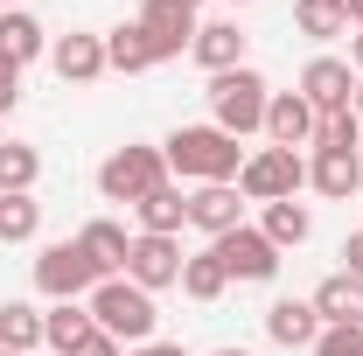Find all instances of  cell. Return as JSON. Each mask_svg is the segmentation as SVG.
<instances>
[{
    "label": "cell",
    "instance_id": "6da1fadb",
    "mask_svg": "<svg viewBox=\"0 0 363 356\" xmlns=\"http://www.w3.org/2000/svg\"><path fill=\"white\" fill-rule=\"evenodd\" d=\"M161 161H168V175H182V182H238L245 147H238L224 126H175V133L161 140Z\"/></svg>",
    "mask_w": 363,
    "mask_h": 356
},
{
    "label": "cell",
    "instance_id": "7a4b0ae2",
    "mask_svg": "<svg viewBox=\"0 0 363 356\" xmlns=\"http://www.w3.org/2000/svg\"><path fill=\"white\" fill-rule=\"evenodd\" d=\"M84 308H91V321H98L112 343H133V350L154 343V321H161V314H154V294L133 287V279H98Z\"/></svg>",
    "mask_w": 363,
    "mask_h": 356
},
{
    "label": "cell",
    "instance_id": "3957f363",
    "mask_svg": "<svg viewBox=\"0 0 363 356\" xmlns=\"http://www.w3.org/2000/svg\"><path fill=\"white\" fill-rule=\"evenodd\" d=\"M266 98L272 84L245 63V70H224V77H210V126H224L230 140L245 133H266Z\"/></svg>",
    "mask_w": 363,
    "mask_h": 356
},
{
    "label": "cell",
    "instance_id": "277c9868",
    "mask_svg": "<svg viewBox=\"0 0 363 356\" xmlns=\"http://www.w3.org/2000/svg\"><path fill=\"white\" fill-rule=\"evenodd\" d=\"M301 189H308V154H294V147H259L238 168V196L245 203H294Z\"/></svg>",
    "mask_w": 363,
    "mask_h": 356
},
{
    "label": "cell",
    "instance_id": "5b68a950",
    "mask_svg": "<svg viewBox=\"0 0 363 356\" xmlns=\"http://www.w3.org/2000/svg\"><path fill=\"white\" fill-rule=\"evenodd\" d=\"M161 182H168L161 147H112L105 168H98V196H105V203H140V196L161 189Z\"/></svg>",
    "mask_w": 363,
    "mask_h": 356
},
{
    "label": "cell",
    "instance_id": "8992f818",
    "mask_svg": "<svg viewBox=\"0 0 363 356\" xmlns=\"http://www.w3.org/2000/svg\"><path fill=\"white\" fill-rule=\"evenodd\" d=\"M35 287H43V301H91L98 266L84 259L77 238H63V245H43V259H35Z\"/></svg>",
    "mask_w": 363,
    "mask_h": 356
},
{
    "label": "cell",
    "instance_id": "52a82bcc",
    "mask_svg": "<svg viewBox=\"0 0 363 356\" xmlns=\"http://www.w3.org/2000/svg\"><path fill=\"white\" fill-rule=\"evenodd\" d=\"M210 252L224 259L230 279H252V287H266L272 272H279V245H272L259 223H238V230H224V238H210Z\"/></svg>",
    "mask_w": 363,
    "mask_h": 356
},
{
    "label": "cell",
    "instance_id": "ba28073f",
    "mask_svg": "<svg viewBox=\"0 0 363 356\" xmlns=\"http://www.w3.org/2000/svg\"><path fill=\"white\" fill-rule=\"evenodd\" d=\"M196 7H182V0H140V35L154 49V63H175L182 49L196 43Z\"/></svg>",
    "mask_w": 363,
    "mask_h": 356
},
{
    "label": "cell",
    "instance_id": "9c48e42d",
    "mask_svg": "<svg viewBox=\"0 0 363 356\" xmlns=\"http://www.w3.org/2000/svg\"><path fill=\"white\" fill-rule=\"evenodd\" d=\"M126 279H133V287H147V294H161V287H182V245H175V238H147V230H133Z\"/></svg>",
    "mask_w": 363,
    "mask_h": 356
},
{
    "label": "cell",
    "instance_id": "30bf717a",
    "mask_svg": "<svg viewBox=\"0 0 363 356\" xmlns=\"http://www.w3.org/2000/svg\"><path fill=\"white\" fill-rule=\"evenodd\" d=\"M301 98H308L315 112H350V98H357L350 56H315V63L301 70Z\"/></svg>",
    "mask_w": 363,
    "mask_h": 356
},
{
    "label": "cell",
    "instance_id": "8fae6325",
    "mask_svg": "<svg viewBox=\"0 0 363 356\" xmlns=\"http://www.w3.org/2000/svg\"><path fill=\"white\" fill-rule=\"evenodd\" d=\"M189 223L210 230V238L238 230V223H245V196H238V182H196V196H189Z\"/></svg>",
    "mask_w": 363,
    "mask_h": 356
},
{
    "label": "cell",
    "instance_id": "7c38bea8",
    "mask_svg": "<svg viewBox=\"0 0 363 356\" xmlns=\"http://www.w3.org/2000/svg\"><path fill=\"white\" fill-rule=\"evenodd\" d=\"M43 343H49L56 356H84L91 343H98L91 308H84V301H49V314H43Z\"/></svg>",
    "mask_w": 363,
    "mask_h": 356
},
{
    "label": "cell",
    "instance_id": "4fadbf2b",
    "mask_svg": "<svg viewBox=\"0 0 363 356\" xmlns=\"http://www.w3.org/2000/svg\"><path fill=\"white\" fill-rule=\"evenodd\" d=\"M266 140L301 154V147L315 140V105H308L301 91H272V98H266Z\"/></svg>",
    "mask_w": 363,
    "mask_h": 356
},
{
    "label": "cell",
    "instance_id": "5bb4252c",
    "mask_svg": "<svg viewBox=\"0 0 363 356\" xmlns=\"http://www.w3.org/2000/svg\"><path fill=\"white\" fill-rule=\"evenodd\" d=\"M189 56H196L210 77L245 70V28H238V21H203V28H196V43H189Z\"/></svg>",
    "mask_w": 363,
    "mask_h": 356
},
{
    "label": "cell",
    "instance_id": "9a60e30c",
    "mask_svg": "<svg viewBox=\"0 0 363 356\" xmlns=\"http://www.w3.org/2000/svg\"><path fill=\"white\" fill-rule=\"evenodd\" d=\"M49 63H56L63 84H98L105 77V35H56Z\"/></svg>",
    "mask_w": 363,
    "mask_h": 356
},
{
    "label": "cell",
    "instance_id": "2e32d148",
    "mask_svg": "<svg viewBox=\"0 0 363 356\" xmlns=\"http://www.w3.org/2000/svg\"><path fill=\"white\" fill-rule=\"evenodd\" d=\"M315 314H321V328H363V279L357 272H328L315 287Z\"/></svg>",
    "mask_w": 363,
    "mask_h": 356
},
{
    "label": "cell",
    "instance_id": "e0dca14e",
    "mask_svg": "<svg viewBox=\"0 0 363 356\" xmlns=\"http://www.w3.org/2000/svg\"><path fill=\"white\" fill-rule=\"evenodd\" d=\"M77 245H84V259L98 266V279H126V252H133V238H126L112 217H91L84 230H77Z\"/></svg>",
    "mask_w": 363,
    "mask_h": 356
},
{
    "label": "cell",
    "instance_id": "ac0fdd59",
    "mask_svg": "<svg viewBox=\"0 0 363 356\" xmlns=\"http://www.w3.org/2000/svg\"><path fill=\"white\" fill-rule=\"evenodd\" d=\"M133 217H140V230H147V238H175L182 223H189V196H182V182L168 175L161 189H147V196L133 203Z\"/></svg>",
    "mask_w": 363,
    "mask_h": 356
},
{
    "label": "cell",
    "instance_id": "d6986e66",
    "mask_svg": "<svg viewBox=\"0 0 363 356\" xmlns=\"http://www.w3.org/2000/svg\"><path fill=\"white\" fill-rule=\"evenodd\" d=\"M266 335L279 343V350H315V335H321L315 301H272L266 308Z\"/></svg>",
    "mask_w": 363,
    "mask_h": 356
},
{
    "label": "cell",
    "instance_id": "ffe728a7",
    "mask_svg": "<svg viewBox=\"0 0 363 356\" xmlns=\"http://www.w3.org/2000/svg\"><path fill=\"white\" fill-rule=\"evenodd\" d=\"M308 189L328 196V203H350L363 189V161L357 154H308Z\"/></svg>",
    "mask_w": 363,
    "mask_h": 356
},
{
    "label": "cell",
    "instance_id": "44dd1931",
    "mask_svg": "<svg viewBox=\"0 0 363 356\" xmlns=\"http://www.w3.org/2000/svg\"><path fill=\"white\" fill-rule=\"evenodd\" d=\"M0 56L7 63H35V56H49V35H43V21L28 14V7H0Z\"/></svg>",
    "mask_w": 363,
    "mask_h": 356
},
{
    "label": "cell",
    "instance_id": "7402d4cb",
    "mask_svg": "<svg viewBox=\"0 0 363 356\" xmlns=\"http://www.w3.org/2000/svg\"><path fill=\"white\" fill-rule=\"evenodd\" d=\"M0 350H7V356H35V350H43V308L0 301Z\"/></svg>",
    "mask_w": 363,
    "mask_h": 356
},
{
    "label": "cell",
    "instance_id": "603a6c76",
    "mask_svg": "<svg viewBox=\"0 0 363 356\" xmlns=\"http://www.w3.org/2000/svg\"><path fill=\"white\" fill-rule=\"evenodd\" d=\"M43 175V154L28 140H0V196H28Z\"/></svg>",
    "mask_w": 363,
    "mask_h": 356
},
{
    "label": "cell",
    "instance_id": "cb8c5ba5",
    "mask_svg": "<svg viewBox=\"0 0 363 356\" xmlns=\"http://www.w3.org/2000/svg\"><path fill=\"white\" fill-rule=\"evenodd\" d=\"M294 28L315 43H335V35H350V7L342 0H294Z\"/></svg>",
    "mask_w": 363,
    "mask_h": 356
},
{
    "label": "cell",
    "instance_id": "d4e9b609",
    "mask_svg": "<svg viewBox=\"0 0 363 356\" xmlns=\"http://www.w3.org/2000/svg\"><path fill=\"white\" fill-rule=\"evenodd\" d=\"M259 230H266L279 252H294V245H308V230H315V217H308V203H266V217H259Z\"/></svg>",
    "mask_w": 363,
    "mask_h": 356
},
{
    "label": "cell",
    "instance_id": "484cf974",
    "mask_svg": "<svg viewBox=\"0 0 363 356\" xmlns=\"http://www.w3.org/2000/svg\"><path fill=\"white\" fill-rule=\"evenodd\" d=\"M315 154H357L363 147V119L357 112H315Z\"/></svg>",
    "mask_w": 363,
    "mask_h": 356
},
{
    "label": "cell",
    "instance_id": "4316f807",
    "mask_svg": "<svg viewBox=\"0 0 363 356\" xmlns=\"http://www.w3.org/2000/svg\"><path fill=\"white\" fill-rule=\"evenodd\" d=\"M105 70H154V49H147V35H140V21H126V28H112L105 35Z\"/></svg>",
    "mask_w": 363,
    "mask_h": 356
},
{
    "label": "cell",
    "instance_id": "83f0119b",
    "mask_svg": "<svg viewBox=\"0 0 363 356\" xmlns=\"http://www.w3.org/2000/svg\"><path fill=\"white\" fill-rule=\"evenodd\" d=\"M35 230H43L35 196H0V245H35Z\"/></svg>",
    "mask_w": 363,
    "mask_h": 356
},
{
    "label": "cell",
    "instance_id": "f1b7e54d",
    "mask_svg": "<svg viewBox=\"0 0 363 356\" xmlns=\"http://www.w3.org/2000/svg\"><path fill=\"white\" fill-rule=\"evenodd\" d=\"M224 287H230V272H224V259H217V252L182 259V294H189V301H217Z\"/></svg>",
    "mask_w": 363,
    "mask_h": 356
},
{
    "label": "cell",
    "instance_id": "f546056e",
    "mask_svg": "<svg viewBox=\"0 0 363 356\" xmlns=\"http://www.w3.org/2000/svg\"><path fill=\"white\" fill-rule=\"evenodd\" d=\"M315 356H363V328H321Z\"/></svg>",
    "mask_w": 363,
    "mask_h": 356
},
{
    "label": "cell",
    "instance_id": "4dcf8cb0",
    "mask_svg": "<svg viewBox=\"0 0 363 356\" xmlns=\"http://www.w3.org/2000/svg\"><path fill=\"white\" fill-rule=\"evenodd\" d=\"M14 98H21V63H7V56H0V119L14 112Z\"/></svg>",
    "mask_w": 363,
    "mask_h": 356
},
{
    "label": "cell",
    "instance_id": "1f68e13d",
    "mask_svg": "<svg viewBox=\"0 0 363 356\" xmlns=\"http://www.w3.org/2000/svg\"><path fill=\"white\" fill-rule=\"evenodd\" d=\"M342 272H357V279H363V230H357V238H342Z\"/></svg>",
    "mask_w": 363,
    "mask_h": 356
},
{
    "label": "cell",
    "instance_id": "d6a6232c",
    "mask_svg": "<svg viewBox=\"0 0 363 356\" xmlns=\"http://www.w3.org/2000/svg\"><path fill=\"white\" fill-rule=\"evenodd\" d=\"M133 356H189V350H182V343H140Z\"/></svg>",
    "mask_w": 363,
    "mask_h": 356
},
{
    "label": "cell",
    "instance_id": "836d02e7",
    "mask_svg": "<svg viewBox=\"0 0 363 356\" xmlns=\"http://www.w3.org/2000/svg\"><path fill=\"white\" fill-rule=\"evenodd\" d=\"M84 356H119V343H112V335H105V328H98V343H91Z\"/></svg>",
    "mask_w": 363,
    "mask_h": 356
},
{
    "label": "cell",
    "instance_id": "e575fe53",
    "mask_svg": "<svg viewBox=\"0 0 363 356\" xmlns=\"http://www.w3.org/2000/svg\"><path fill=\"white\" fill-rule=\"evenodd\" d=\"M350 70H357V77H363V28H357V35H350Z\"/></svg>",
    "mask_w": 363,
    "mask_h": 356
},
{
    "label": "cell",
    "instance_id": "d590c367",
    "mask_svg": "<svg viewBox=\"0 0 363 356\" xmlns=\"http://www.w3.org/2000/svg\"><path fill=\"white\" fill-rule=\"evenodd\" d=\"M342 7H350V28H363V0H342Z\"/></svg>",
    "mask_w": 363,
    "mask_h": 356
},
{
    "label": "cell",
    "instance_id": "8d00e7d4",
    "mask_svg": "<svg viewBox=\"0 0 363 356\" xmlns=\"http://www.w3.org/2000/svg\"><path fill=\"white\" fill-rule=\"evenodd\" d=\"M350 112H357V119H363V84H357V98H350Z\"/></svg>",
    "mask_w": 363,
    "mask_h": 356
},
{
    "label": "cell",
    "instance_id": "74e56055",
    "mask_svg": "<svg viewBox=\"0 0 363 356\" xmlns=\"http://www.w3.org/2000/svg\"><path fill=\"white\" fill-rule=\"evenodd\" d=\"M217 356H252V350H217Z\"/></svg>",
    "mask_w": 363,
    "mask_h": 356
},
{
    "label": "cell",
    "instance_id": "f35d334b",
    "mask_svg": "<svg viewBox=\"0 0 363 356\" xmlns=\"http://www.w3.org/2000/svg\"><path fill=\"white\" fill-rule=\"evenodd\" d=\"M182 7H203V0H182Z\"/></svg>",
    "mask_w": 363,
    "mask_h": 356
},
{
    "label": "cell",
    "instance_id": "ab89813d",
    "mask_svg": "<svg viewBox=\"0 0 363 356\" xmlns=\"http://www.w3.org/2000/svg\"><path fill=\"white\" fill-rule=\"evenodd\" d=\"M230 7H252V0H230Z\"/></svg>",
    "mask_w": 363,
    "mask_h": 356
},
{
    "label": "cell",
    "instance_id": "60d3db41",
    "mask_svg": "<svg viewBox=\"0 0 363 356\" xmlns=\"http://www.w3.org/2000/svg\"><path fill=\"white\" fill-rule=\"evenodd\" d=\"M357 161H363V147H357Z\"/></svg>",
    "mask_w": 363,
    "mask_h": 356
},
{
    "label": "cell",
    "instance_id": "b9f144b4",
    "mask_svg": "<svg viewBox=\"0 0 363 356\" xmlns=\"http://www.w3.org/2000/svg\"><path fill=\"white\" fill-rule=\"evenodd\" d=\"M0 356H7V350H0Z\"/></svg>",
    "mask_w": 363,
    "mask_h": 356
},
{
    "label": "cell",
    "instance_id": "7bdbcfd3",
    "mask_svg": "<svg viewBox=\"0 0 363 356\" xmlns=\"http://www.w3.org/2000/svg\"><path fill=\"white\" fill-rule=\"evenodd\" d=\"M0 140H7V133H0Z\"/></svg>",
    "mask_w": 363,
    "mask_h": 356
}]
</instances>
